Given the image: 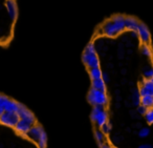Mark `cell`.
<instances>
[{
    "instance_id": "ba28073f",
    "label": "cell",
    "mask_w": 153,
    "mask_h": 148,
    "mask_svg": "<svg viewBox=\"0 0 153 148\" xmlns=\"http://www.w3.org/2000/svg\"><path fill=\"white\" fill-rule=\"evenodd\" d=\"M150 129L147 128V127H142L140 130L137 131V135L140 138V139H146L150 135Z\"/></svg>"
},
{
    "instance_id": "2e32d148",
    "label": "cell",
    "mask_w": 153,
    "mask_h": 148,
    "mask_svg": "<svg viewBox=\"0 0 153 148\" xmlns=\"http://www.w3.org/2000/svg\"><path fill=\"white\" fill-rule=\"evenodd\" d=\"M3 112H4V109H3L2 107H0V117L2 116V114H3Z\"/></svg>"
},
{
    "instance_id": "52a82bcc",
    "label": "cell",
    "mask_w": 153,
    "mask_h": 148,
    "mask_svg": "<svg viewBox=\"0 0 153 148\" xmlns=\"http://www.w3.org/2000/svg\"><path fill=\"white\" fill-rule=\"evenodd\" d=\"M140 105L145 106L147 109L153 107V97L152 96H146L140 99Z\"/></svg>"
},
{
    "instance_id": "8fae6325",
    "label": "cell",
    "mask_w": 153,
    "mask_h": 148,
    "mask_svg": "<svg viewBox=\"0 0 153 148\" xmlns=\"http://www.w3.org/2000/svg\"><path fill=\"white\" fill-rule=\"evenodd\" d=\"M145 120L148 124H153V107L149 108L145 114Z\"/></svg>"
},
{
    "instance_id": "9a60e30c",
    "label": "cell",
    "mask_w": 153,
    "mask_h": 148,
    "mask_svg": "<svg viewBox=\"0 0 153 148\" xmlns=\"http://www.w3.org/2000/svg\"><path fill=\"white\" fill-rule=\"evenodd\" d=\"M101 148H112V147H110V146H109L108 144H106V143H105L104 145H102V146H101Z\"/></svg>"
},
{
    "instance_id": "e0dca14e",
    "label": "cell",
    "mask_w": 153,
    "mask_h": 148,
    "mask_svg": "<svg viewBox=\"0 0 153 148\" xmlns=\"http://www.w3.org/2000/svg\"><path fill=\"white\" fill-rule=\"evenodd\" d=\"M114 148H117V147H114Z\"/></svg>"
},
{
    "instance_id": "3957f363",
    "label": "cell",
    "mask_w": 153,
    "mask_h": 148,
    "mask_svg": "<svg viewBox=\"0 0 153 148\" xmlns=\"http://www.w3.org/2000/svg\"><path fill=\"white\" fill-rule=\"evenodd\" d=\"M107 111L106 108L103 106H94V109L91 111V120L98 125L99 127H102L107 123Z\"/></svg>"
},
{
    "instance_id": "277c9868",
    "label": "cell",
    "mask_w": 153,
    "mask_h": 148,
    "mask_svg": "<svg viewBox=\"0 0 153 148\" xmlns=\"http://www.w3.org/2000/svg\"><path fill=\"white\" fill-rule=\"evenodd\" d=\"M18 121H19V114L17 112L4 111L2 116L0 117V123L10 127H15Z\"/></svg>"
},
{
    "instance_id": "5b68a950",
    "label": "cell",
    "mask_w": 153,
    "mask_h": 148,
    "mask_svg": "<svg viewBox=\"0 0 153 148\" xmlns=\"http://www.w3.org/2000/svg\"><path fill=\"white\" fill-rule=\"evenodd\" d=\"M43 132H44V130L42 129V127L39 126V125H34L25 135L37 143V142L39 141V139L41 138V135H42Z\"/></svg>"
},
{
    "instance_id": "4fadbf2b",
    "label": "cell",
    "mask_w": 153,
    "mask_h": 148,
    "mask_svg": "<svg viewBox=\"0 0 153 148\" xmlns=\"http://www.w3.org/2000/svg\"><path fill=\"white\" fill-rule=\"evenodd\" d=\"M147 108L145 107V106H143V105H140V106H137V107H136V110L135 111L137 112L138 114H143V116H145V114H146L147 112Z\"/></svg>"
},
{
    "instance_id": "6da1fadb",
    "label": "cell",
    "mask_w": 153,
    "mask_h": 148,
    "mask_svg": "<svg viewBox=\"0 0 153 148\" xmlns=\"http://www.w3.org/2000/svg\"><path fill=\"white\" fill-rule=\"evenodd\" d=\"M18 19V0H0V44L13 37Z\"/></svg>"
},
{
    "instance_id": "8992f818",
    "label": "cell",
    "mask_w": 153,
    "mask_h": 148,
    "mask_svg": "<svg viewBox=\"0 0 153 148\" xmlns=\"http://www.w3.org/2000/svg\"><path fill=\"white\" fill-rule=\"evenodd\" d=\"M33 126H34V125H32L30 122H27L26 120L19 119V121H18V123H17V125L15 126V128H16V130H17L18 132L23 133V135H26V133L30 131V129L32 128Z\"/></svg>"
},
{
    "instance_id": "5bb4252c",
    "label": "cell",
    "mask_w": 153,
    "mask_h": 148,
    "mask_svg": "<svg viewBox=\"0 0 153 148\" xmlns=\"http://www.w3.org/2000/svg\"><path fill=\"white\" fill-rule=\"evenodd\" d=\"M137 148H153V146L151 145V144L145 143V144H142V145H140Z\"/></svg>"
},
{
    "instance_id": "7c38bea8",
    "label": "cell",
    "mask_w": 153,
    "mask_h": 148,
    "mask_svg": "<svg viewBox=\"0 0 153 148\" xmlns=\"http://www.w3.org/2000/svg\"><path fill=\"white\" fill-rule=\"evenodd\" d=\"M110 129H111V126H110V124H109V123H106V124H104L102 127H101V130H102V132L104 133V135L109 133Z\"/></svg>"
},
{
    "instance_id": "30bf717a",
    "label": "cell",
    "mask_w": 153,
    "mask_h": 148,
    "mask_svg": "<svg viewBox=\"0 0 153 148\" xmlns=\"http://www.w3.org/2000/svg\"><path fill=\"white\" fill-rule=\"evenodd\" d=\"M46 143H47V137L44 131V132L42 133V135H41V138L39 139V141L37 142V144H38L39 148H45L46 147Z\"/></svg>"
},
{
    "instance_id": "7a4b0ae2",
    "label": "cell",
    "mask_w": 153,
    "mask_h": 148,
    "mask_svg": "<svg viewBox=\"0 0 153 148\" xmlns=\"http://www.w3.org/2000/svg\"><path fill=\"white\" fill-rule=\"evenodd\" d=\"M88 101L94 106H103L106 107L109 104V98L105 93L96 90L94 88H90L88 93Z\"/></svg>"
},
{
    "instance_id": "9c48e42d",
    "label": "cell",
    "mask_w": 153,
    "mask_h": 148,
    "mask_svg": "<svg viewBox=\"0 0 153 148\" xmlns=\"http://www.w3.org/2000/svg\"><path fill=\"white\" fill-rule=\"evenodd\" d=\"M96 139L97 141H98L99 145L102 146L105 144V135L102 132V130H100V129H98V130L96 131Z\"/></svg>"
}]
</instances>
